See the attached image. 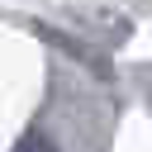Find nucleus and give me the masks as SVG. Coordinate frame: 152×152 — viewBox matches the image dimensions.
I'll use <instances>...</instances> for the list:
<instances>
[{"mask_svg":"<svg viewBox=\"0 0 152 152\" xmlns=\"http://www.w3.org/2000/svg\"><path fill=\"white\" fill-rule=\"evenodd\" d=\"M10 152H57V142H52V133L48 128H24L19 138H14V147Z\"/></svg>","mask_w":152,"mask_h":152,"instance_id":"f257e3e1","label":"nucleus"}]
</instances>
